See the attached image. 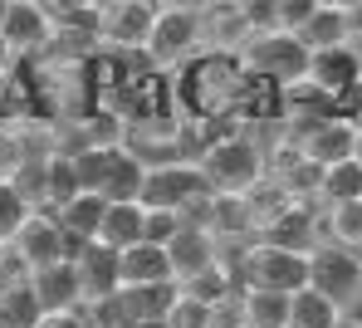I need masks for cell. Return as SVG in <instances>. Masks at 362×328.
<instances>
[{
    "mask_svg": "<svg viewBox=\"0 0 362 328\" xmlns=\"http://www.w3.org/2000/svg\"><path fill=\"white\" fill-rule=\"evenodd\" d=\"M255 74L245 69L240 54H196L186 69L172 74V103L186 123H240L250 108Z\"/></svg>",
    "mask_w": 362,
    "mask_h": 328,
    "instance_id": "1",
    "label": "cell"
},
{
    "mask_svg": "<svg viewBox=\"0 0 362 328\" xmlns=\"http://www.w3.org/2000/svg\"><path fill=\"white\" fill-rule=\"evenodd\" d=\"M196 167H201L211 197H250L269 177V152L245 132H221L196 152Z\"/></svg>",
    "mask_w": 362,
    "mask_h": 328,
    "instance_id": "2",
    "label": "cell"
},
{
    "mask_svg": "<svg viewBox=\"0 0 362 328\" xmlns=\"http://www.w3.org/2000/svg\"><path fill=\"white\" fill-rule=\"evenodd\" d=\"M74 172H78V187L88 197H103V201H137L142 197V177H147L142 157L127 152L122 142L74 152Z\"/></svg>",
    "mask_w": 362,
    "mask_h": 328,
    "instance_id": "3",
    "label": "cell"
},
{
    "mask_svg": "<svg viewBox=\"0 0 362 328\" xmlns=\"http://www.w3.org/2000/svg\"><path fill=\"white\" fill-rule=\"evenodd\" d=\"M142 206L147 211H172L181 221L201 216L206 201H211V187L196 167V157H181V162H147V177H142Z\"/></svg>",
    "mask_w": 362,
    "mask_h": 328,
    "instance_id": "4",
    "label": "cell"
},
{
    "mask_svg": "<svg viewBox=\"0 0 362 328\" xmlns=\"http://www.w3.org/2000/svg\"><path fill=\"white\" fill-rule=\"evenodd\" d=\"M147 64L157 74H177L196 54H206V25H201V5H157V25L147 40Z\"/></svg>",
    "mask_w": 362,
    "mask_h": 328,
    "instance_id": "5",
    "label": "cell"
},
{
    "mask_svg": "<svg viewBox=\"0 0 362 328\" xmlns=\"http://www.w3.org/2000/svg\"><path fill=\"white\" fill-rule=\"evenodd\" d=\"M235 279H240V289H264V294H289L294 299L299 289H308V255L255 240L235 260Z\"/></svg>",
    "mask_w": 362,
    "mask_h": 328,
    "instance_id": "6",
    "label": "cell"
},
{
    "mask_svg": "<svg viewBox=\"0 0 362 328\" xmlns=\"http://www.w3.org/2000/svg\"><path fill=\"white\" fill-rule=\"evenodd\" d=\"M240 59H245V69H250L255 78L274 83L279 93H289V88L308 83V64H313V54L303 49L299 35H259V40L245 45Z\"/></svg>",
    "mask_w": 362,
    "mask_h": 328,
    "instance_id": "7",
    "label": "cell"
},
{
    "mask_svg": "<svg viewBox=\"0 0 362 328\" xmlns=\"http://www.w3.org/2000/svg\"><path fill=\"white\" fill-rule=\"evenodd\" d=\"M83 245H88V240H74L59 226V216H49V211H35V216L25 221V230L10 240V250L20 255V264H25L30 274H35V269H49V264H74Z\"/></svg>",
    "mask_w": 362,
    "mask_h": 328,
    "instance_id": "8",
    "label": "cell"
},
{
    "mask_svg": "<svg viewBox=\"0 0 362 328\" xmlns=\"http://www.w3.org/2000/svg\"><path fill=\"white\" fill-rule=\"evenodd\" d=\"M308 289H318L328 304H338L343 314L362 304V260L353 250H338V245H318L308 255Z\"/></svg>",
    "mask_w": 362,
    "mask_h": 328,
    "instance_id": "9",
    "label": "cell"
},
{
    "mask_svg": "<svg viewBox=\"0 0 362 328\" xmlns=\"http://www.w3.org/2000/svg\"><path fill=\"white\" fill-rule=\"evenodd\" d=\"M157 25V5L152 0H113L98 10V40L113 54H142Z\"/></svg>",
    "mask_w": 362,
    "mask_h": 328,
    "instance_id": "10",
    "label": "cell"
},
{
    "mask_svg": "<svg viewBox=\"0 0 362 328\" xmlns=\"http://www.w3.org/2000/svg\"><path fill=\"white\" fill-rule=\"evenodd\" d=\"M0 40H5V49L20 59V64H30L35 54H45L49 45H54V25H49V10L45 5H35V0H15V5H5V25H0Z\"/></svg>",
    "mask_w": 362,
    "mask_h": 328,
    "instance_id": "11",
    "label": "cell"
},
{
    "mask_svg": "<svg viewBox=\"0 0 362 328\" xmlns=\"http://www.w3.org/2000/svg\"><path fill=\"white\" fill-rule=\"evenodd\" d=\"M167 260H172V274H177V289H181L196 274H206L211 264H221V240L201 221H186L177 235H172V245H167Z\"/></svg>",
    "mask_w": 362,
    "mask_h": 328,
    "instance_id": "12",
    "label": "cell"
},
{
    "mask_svg": "<svg viewBox=\"0 0 362 328\" xmlns=\"http://www.w3.org/2000/svg\"><path fill=\"white\" fill-rule=\"evenodd\" d=\"M358 83H362L358 45H343V49H323V54H313V64H308V88L323 93L328 103H338V98L353 93Z\"/></svg>",
    "mask_w": 362,
    "mask_h": 328,
    "instance_id": "13",
    "label": "cell"
},
{
    "mask_svg": "<svg viewBox=\"0 0 362 328\" xmlns=\"http://www.w3.org/2000/svg\"><path fill=\"white\" fill-rule=\"evenodd\" d=\"M30 294L45 314H78L83 309V279L74 264H49L30 274Z\"/></svg>",
    "mask_w": 362,
    "mask_h": 328,
    "instance_id": "14",
    "label": "cell"
},
{
    "mask_svg": "<svg viewBox=\"0 0 362 328\" xmlns=\"http://www.w3.org/2000/svg\"><path fill=\"white\" fill-rule=\"evenodd\" d=\"M259 240H269V245H279V250H294V255H313V250L323 245V221H318V211H313V206L294 201L279 221H269V226H264V235H259Z\"/></svg>",
    "mask_w": 362,
    "mask_h": 328,
    "instance_id": "15",
    "label": "cell"
},
{
    "mask_svg": "<svg viewBox=\"0 0 362 328\" xmlns=\"http://www.w3.org/2000/svg\"><path fill=\"white\" fill-rule=\"evenodd\" d=\"M201 25H206V49L211 54H245V45L255 40L245 5H201Z\"/></svg>",
    "mask_w": 362,
    "mask_h": 328,
    "instance_id": "16",
    "label": "cell"
},
{
    "mask_svg": "<svg viewBox=\"0 0 362 328\" xmlns=\"http://www.w3.org/2000/svg\"><path fill=\"white\" fill-rule=\"evenodd\" d=\"M118 279H122V289H167V284H177L172 260H167L162 245H132V250H122Z\"/></svg>",
    "mask_w": 362,
    "mask_h": 328,
    "instance_id": "17",
    "label": "cell"
},
{
    "mask_svg": "<svg viewBox=\"0 0 362 328\" xmlns=\"http://www.w3.org/2000/svg\"><path fill=\"white\" fill-rule=\"evenodd\" d=\"M78 279H83V304H98V299H113L122 289L118 279V250H108V245H98V240H88L83 250H78Z\"/></svg>",
    "mask_w": 362,
    "mask_h": 328,
    "instance_id": "18",
    "label": "cell"
},
{
    "mask_svg": "<svg viewBox=\"0 0 362 328\" xmlns=\"http://www.w3.org/2000/svg\"><path fill=\"white\" fill-rule=\"evenodd\" d=\"M299 40L308 54H323V49H343L353 45V25H348V5H318L308 10V20L299 25Z\"/></svg>",
    "mask_w": 362,
    "mask_h": 328,
    "instance_id": "19",
    "label": "cell"
},
{
    "mask_svg": "<svg viewBox=\"0 0 362 328\" xmlns=\"http://www.w3.org/2000/svg\"><path fill=\"white\" fill-rule=\"evenodd\" d=\"M196 221H201L216 240H245L250 230H259V221H255V211H250L245 197H211Z\"/></svg>",
    "mask_w": 362,
    "mask_h": 328,
    "instance_id": "20",
    "label": "cell"
},
{
    "mask_svg": "<svg viewBox=\"0 0 362 328\" xmlns=\"http://www.w3.org/2000/svg\"><path fill=\"white\" fill-rule=\"evenodd\" d=\"M142 221H147L142 201H108L103 226H98V245H108L118 255L132 250V245H142Z\"/></svg>",
    "mask_w": 362,
    "mask_h": 328,
    "instance_id": "21",
    "label": "cell"
},
{
    "mask_svg": "<svg viewBox=\"0 0 362 328\" xmlns=\"http://www.w3.org/2000/svg\"><path fill=\"white\" fill-rule=\"evenodd\" d=\"M83 187H78V172H74V157H64L54 152L49 162H45V201H40V211H49V216H59L69 201L78 197Z\"/></svg>",
    "mask_w": 362,
    "mask_h": 328,
    "instance_id": "22",
    "label": "cell"
},
{
    "mask_svg": "<svg viewBox=\"0 0 362 328\" xmlns=\"http://www.w3.org/2000/svg\"><path fill=\"white\" fill-rule=\"evenodd\" d=\"M103 211H108V201L103 197H88V192H78V197L69 201L59 211V226L74 235V240H98V226H103Z\"/></svg>",
    "mask_w": 362,
    "mask_h": 328,
    "instance_id": "23",
    "label": "cell"
},
{
    "mask_svg": "<svg viewBox=\"0 0 362 328\" xmlns=\"http://www.w3.org/2000/svg\"><path fill=\"white\" fill-rule=\"evenodd\" d=\"M338 319H343V309L328 304L318 289H299L289 299V328H333Z\"/></svg>",
    "mask_w": 362,
    "mask_h": 328,
    "instance_id": "24",
    "label": "cell"
},
{
    "mask_svg": "<svg viewBox=\"0 0 362 328\" xmlns=\"http://www.w3.org/2000/svg\"><path fill=\"white\" fill-rule=\"evenodd\" d=\"M323 235H328V245H338V250H358V245H362V201L328 206V216H323Z\"/></svg>",
    "mask_w": 362,
    "mask_h": 328,
    "instance_id": "25",
    "label": "cell"
},
{
    "mask_svg": "<svg viewBox=\"0 0 362 328\" xmlns=\"http://www.w3.org/2000/svg\"><path fill=\"white\" fill-rule=\"evenodd\" d=\"M245 319L250 328H289V294L245 289Z\"/></svg>",
    "mask_w": 362,
    "mask_h": 328,
    "instance_id": "26",
    "label": "cell"
},
{
    "mask_svg": "<svg viewBox=\"0 0 362 328\" xmlns=\"http://www.w3.org/2000/svg\"><path fill=\"white\" fill-rule=\"evenodd\" d=\"M362 201V167L358 162H338L323 172V206H348Z\"/></svg>",
    "mask_w": 362,
    "mask_h": 328,
    "instance_id": "27",
    "label": "cell"
},
{
    "mask_svg": "<svg viewBox=\"0 0 362 328\" xmlns=\"http://www.w3.org/2000/svg\"><path fill=\"white\" fill-rule=\"evenodd\" d=\"M40 319H45V309L35 304L30 284H20V289H10L0 299V324L5 328H40Z\"/></svg>",
    "mask_w": 362,
    "mask_h": 328,
    "instance_id": "28",
    "label": "cell"
},
{
    "mask_svg": "<svg viewBox=\"0 0 362 328\" xmlns=\"http://www.w3.org/2000/svg\"><path fill=\"white\" fill-rule=\"evenodd\" d=\"M35 216V206L20 197L10 182H0V245H10L20 230H25V221Z\"/></svg>",
    "mask_w": 362,
    "mask_h": 328,
    "instance_id": "29",
    "label": "cell"
},
{
    "mask_svg": "<svg viewBox=\"0 0 362 328\" xmlns=\"http://www.w3.org/2000/svg\"><path fill=\"white\" fill-rule=\"evenodd\" d=\"M167 328H211V309L201 304V299H191V294H181L172 299V309H167Z\"/></svg>",
    "mask_w": 362,
    "mask_h": 328,
    "instance_id": "30",
    "label": "cell"
},
{
    "mask_svg": "<svg viewBox=\"0 0 362 328\" xmlns=\"http://www.w3.org/2000/svg\"><path fill=\"white\" fill-rule=\"evenodd\" d=\"M142 211H147V206H142ZM181 226H186V221L172 216V211H147V221H142V245H162V250H167Z\"/></svg>",
    "mask_w": 362,
    "mask_h": 328,
    "instance_id": "31",
    "label": "cell"
},
{
    "mask_svg": "<svg viewBox=\"0 0 362 328\" xmlns=\"http://www.w3.org/2000/svg\"><path fill=\"white\" fill-rule=\"evenodd\" d=\"M211 328H250V319H245V289L226 294L221 304H211Z\"/></svg>",
    "mask_w": 362,
    "mask_h": 328,
    "instance_id": "32",
    "label": "cell"
},
{
    "mask_svg": "<svg viewBox=\"0 0 362 328\" xmlns=\"http://www.w3.org/2000/svg\"><path fill=\"white\" fill-rule=\"evenodd\" d=\"M40 328H88V319L83 314H45Z\"/></svg>",
    "mask_w": 362,
    "mask_h": 328,
    "instance_id": "33",
    "label": "cell"
},
{
    "mask_svg": "<svg viewBox=\"0 0 362 328\" xmlns=\"http://www.w3.org/2000/svg\"><path fill=\"white\" fill-rule=\"evenodd\" d=\"M348 25H353V40L362 35V5H348Z\"/></svg>",
    "mask_w": 362,
    "mask_h": 328,
    "instance_id": "34",
    "label": "cell"
},
{
    "mask_svg": "<svg viewBox=\"0 0 362 328\" xmlns=\"http://www.w3.org/2000/svg\"><path fill=\"white\" fill-rule=\"evenodd\" d=\"M333 328H362V319H358V314H343V319H338Z\"/></svg>",
    "mask_w": 362,
    "mask_h": 328,
    "instance_id": "35",
    "label": "cell"
},
{
    "mask_svg": "<svg viewBox=\"0 0 362 328\" xmlns=\"http://www.w3.org/2000/svg\"><path fill=\"white\" fill-rule=\"evenodd\" d=\"M132 328H167V319H147V324H132Z\"/></svg>",
    "mask_w": 362,
    "mask_h": 328,
    "instance_id": "36",
    "label": "cell"
},
{
    "mask_svg": "<svg viewBox=\"0 0 362 328\" xmlns=\"http://www.w3.org/2000/svg\"><path fill=\"white\" fill-rule=\"evenodd\" d=\"M353 162L362 167V132H358V147H353Z\"/></svg>",
    "mask_w": 362,
    "mask_h": 328,
    "instance_id": "37",
    "label": "cell"
},
{
    "mask_svg": "<svg viewBox=\"0 0 362 328\" xmlns=\"http://www.w3.org/2000/svg\"><path fill=\"white\" fill-rule=\"evenodd\" d=\"M5 5H10V0H0V25H5Z\"/></svg>",
    "mask_w": 362,
    "mask_h": 328,
    "instance_id": "38",
    "label": "cell"
},
{
    "mask_svg": "<svg viewBox=\"0 0 362 328\" xmlns=\"http://www.w3.org/2000/svg\"><path fill=\"white\" fill-rule=\"evenodd\" d=\"M353 255H358V260H362V245H358V250H353Z\"/></svg>",
    "mask_w": 362,
    "mask_h": 328,
    "instance_id": "39",
    "label": "cell"
},
{
    "mask_svg": "<svg viewBox=\"0 0 362 328\" xmlns=\"http://www.w3.org/2000/svg\"><path fill=\"white\" fill-rule=\"evenodd\" d=\"M0 255H5V245H0Z\"/></svg>",
    "mask_w": 362,
    "mask_h": 328,
    "instance_id": "40",
    "label": "cell"
},
{
    "mask_svg": "<svg viewBox=\"0 0 362 328\" xmlns=\"http://www.w3.org/2000/svg\"><path fill=\"white\" fill-rule=\"evenodd\" d=\"M0 328H5V324H0Z\"/></svg>",
    "mask_w": 362,
    "mask_h": 328,
    "instance_id": "41",
    "label": "cell"
}]
</instances>
